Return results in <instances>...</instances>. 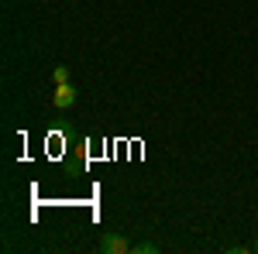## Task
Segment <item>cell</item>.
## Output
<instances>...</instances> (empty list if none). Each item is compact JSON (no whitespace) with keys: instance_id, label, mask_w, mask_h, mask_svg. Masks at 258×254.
<instances>
[{"instance_id":"5b68a950","label":"cell","mask_w":258,"mask_h":254,"mask_svg":"<svg viewBox=\"0 0 258 254\" xmlns=\"http://www.w3.org/2000/svg\"><path fill=\"white\" fill-rule=\"evenodd\" d=\"M251 251H255V254H258V240H255V244H251Z\"/></svg>"},{"instance_id":"277c9868","label":"cell","mask_w":258,"mask_h":254,"mask_svg":"<svg viewBox=\"0 0 258 254\" xmlns=\"http://www.w3.org/2000/svg\"><path fill=\"white\" fill-rule=\"evenodd\" d=\"M52 76H55V86H62V82H69V69H66V65H55Z\"/></svg>"},{"instance_id":"7a4b0ae2","label":"cell","mask_w":258,"mask_h":254,"mask_svg":"<svg viewBox=\"0 0 258 254\" xmlns=\"http://www.w3.org/2000/svg\"><path fill=\"white\" fill-rule=\"evenodd\" d=\"M52 103H55L59 110L73 107V103H76V86H73V82H62V86H55V97H52Z\"/></svg>"},{"instance_id":"6da1fadb","label":"cell","mask_w":258,"mask_h":254,"mask_svg":"<svg viewBox=\"0 0 258 254\" xmlns=\"http://www.w3.org/2000/svg\"><path fill=\"white\" fill-rule=\"evenodd\" d=\"M131 247H135V244H131L127 237L114 234V230H110V234H103V240H100V251H103V254H127Z\"/></svg>"},{"instance_id":"3957f363","label":"cell","mask_w":258,"mask_h":254,"mask_svg":"<svg viewBox=\"0 0 258 254\" xmlns=\"http://www.w3.org/2000/svg\"><path fill=\"white\" fill-rule=\"evenodd\" d=\"M155 251H159V244H152V240H141L131 247V254H155Z\"/></svg>"}]
</instances>
